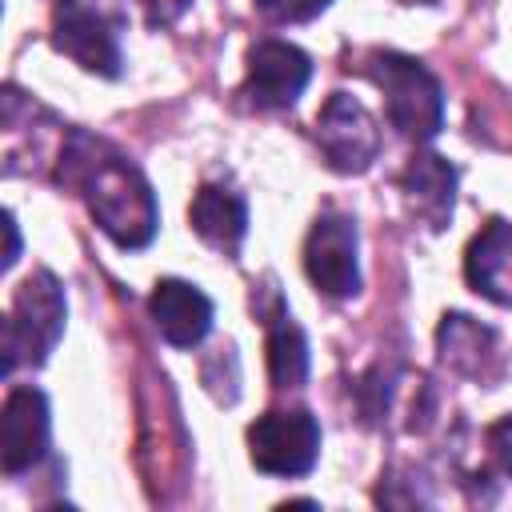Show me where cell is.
<instances>
[{"label": "cell", "mask_w": 512, "mask_h": 512, "mask_svg": "<svg viewBox=\"0 0 512 512\" xmlns=\"http://www.w3.org/2000/svg\"><path fill=\"white\" fill-rule=\"evenodd\" d=\"M56 180L84 196L92 220L116 248L152 244L160 208H156L152 184L128 156H120L116 148H108L104 140L80 128H68L56 156Z\"/></svg>", "instance_id": "obj_1"}, {"label": "cell", "mask_w": 512, "mask_h": 512, "mask_svg": "<svg viewBox=\"0 0 512 512\" xmlns=\"http://www.w3.org/2000/svg\"><path fill=\"white\" fill-rule=\"evenodd\" d=\"M364 72L380 84L384 92V108L388 120L400 136L424 144L444 128V88L440 80L404 52H368L364 56Z\"/></svg>", "instance_id": "obj_2"}, {"label": "cell", "mask_w": 512, "mask_h": 512, "mask_svg": "<svg viewBox=\"0 0 512 512\" xmlns=\"http://www.w3.org/2000/svg\"><path fill=\"white\" fill-rule=\"evenodd\" d=\"M64 316H68V300H64L60 280L48 268L32 272L16 288L8 320H4V364H0V372L12 376L20 364L40 368L64 336Z\"/></svg>", "instance_id": "obj_3"}, {"label": "cell", "mask_w": 512, "mask_h": 512, "mask_svg": "<svg viewBox=\"0 0 512 512\" xmlns=\"http://www.w3.org/2000/svg\"><path fill=\"white\" fill-rule=\"evenodd\" d=\"M248 456L268 476H308L320 460V424L308 408H272L248 424Z\"/></svg>", "instance_id": "obj_4"}, {"label": "cell", "mask_w": 512, "mask_h": 512, "mask_svg": "<svg viewBox=\"0 0 512 512\" xmlns=\"http://www.w3.org/2000/svg\"><path fill=\"white\" fill-rule=\"evenodd\" d=\"M316 144L332 172L356 176L380 156V128L356 96L332 92L316 116Z\"/></svg>", "instance_id": "obj_5"}, {"label": "cell", "mask_w": 512, "mask_h": 512, "mask_svg": "<svg viewBox=\"0 0 512 512\" xmlns=\"http://www.w3.org/2000/svg\"><path fill=\"white\" fill-rule=\"evenodd\" d=\"M360 236L356 220L344 212H320L304 240V272L324 296H356L360 292Z\"/></svg>", "instance_id": "obj_6"}, {"label": "cell", "mask_w": 512, "mask_h": 512, "mask_svg": "<svg viewBox=\"0 0 512 512\" xmlns=\"http://www.w3.org/2000/svg\"><path fill=\"white\" fill-rule=\"evenodd\" d=\"M52 48L64 52L68 60H76L84 72H96L108 80H116L120 64H124L112 20L100 8H92L88 0H56L52 4Z\"/></svg>", "instance_id": "obj_7"}, {"label": "cell", "mask_w": 512, "mask_h": 512, "mask_svg": "<svg viewBox=\"0 0 512 512\" xmlns=\"http://www.w3.org/2000/svg\"><path fill=\"white\" fill-rule=\"evenodd\" d=\"M308 80H312V60L304 48L288 40H256L248 48V76L240 96L260 112H276V108H292L304 96Z\"/></svg>", "instance_id": "obj_8"}, {"label": "cell", "mask_w": 512, "mask_h": 512, "mask_svg": "<svg viewBox=\"0 0 512 512\" xmlns=\"http://www.w3.org/2000/svg\"><path fill=\"white\" fill-rule=\"evenodd\" d=\"M48 436H52V412H48V396L32 384H20L8 392L4 412H0V464L4 476H20L28 468H36L48 452Z\"/></svg>", "instance_id": "obj_9"}, {"label": "cell", "mask_w": 512, "mask_h": 512, "mask_svg": "<svg viewBox=\"0 0 512 512\" xmlns=\"http://www.w3.org/2000/svg\"><path fill=\"white\" fill-rule=\"evenodd\" d=\"M148 312L172 348H196L212 332V300L196 284L176 280V276L156 280L148 296Z\"/></svg>", "instance_id": "obj_10"}, {"label": "cell", "mask_w": 512, "mask_h": 512, "mask_svg": "<svg viewBox=\"0 0 512 512\" xmlns=\"http://www.w3.org/2000/svg\"><path fill=\"white\" fill-rule=\"evenodd\" d=\"M400 192H404V204L408 212L428 224L432 232H440L448 220H452V208H456V168L436 156V152H420L404 164V172L396 176Z\"/></svg>", "instance_id": "obj_11"}, {"label": "cell", "mask_w": 512, "mask_h": 512, "mask_svg": "<svg viewBox=\"0 0 512 512\" xmlns=\"http://www.w3.org/2000/svg\"><path fill=\"white\" fill-rule=\"evenodd\" d=\"M464 280L484 300L512 308V224L508 220L496 216L472 236L464 252Z\"/></svg>", "instance_id": "obj_12"}, {"label": "cell", "mask_w": 512, "mask_h": 512, "mask_svg": "<svg viewBox=\"0 0 512 512\" xmlns=\"http://www.w3.org/2000/svg\"><path fill=\"white\" fill-rule=\"evenodd\" d=\"M188 224L208 248L236 256L248 236V204L240 192H232L224 184H200L188 204Z\"/></svg>", "instance_id": "obj_13"}, {"label": "cell", "mask_w": 512, "mask_h": 512, "mask_svg": "<svg viewBox=\"0 0 512 512\" xmlns=\"http://www.w3.org/2000/svg\"><path fill=\"white\" fill-rule=\"evenodd\" d=\"M256 312L264 316L268 328V376L272 388H300L308 380V340L304 328L292 320V312L284 308L280 292L268 284V304H256Z\"/></svg>", "instance_id": "obj_14"}, {"label": "cell", "mask_w": 512, "mask_h": 512, "mask_svg": "<svg viewBox=\"0 0 512 512\" xmlns=\"http://www.w3.org/2000/svg\"><path fill=\"white\" fill-rule=\"evenodd\" d=\"M440 360L460 376H488L496 364V332L464 312H448L436 328Z\"/></svg>", "instance_id": "obj_15"}, {"label": "cell", "mask_w": 512, "mask_h": 512, "mask_svg": "<svg viewBox=\"0 0 512 512\" xmlns=\"http://www.w3.org/2000/svg\"><path fill=\"white\" fill-rule=\"evenodd\" d=\"M260 16H268L272 24H308L316 20L332 0H252Z\"/></svg>", "instance_id": "obj_16"}, {"label": "cell", "mask_w": 512, "mask_h": 512, "mask_svg": "<svg viewBox=\"0 0 512 512\" xmlns=\"http://www.w3.org/2000/svg\"><path fill=\"white\" fill-rule=\"evenodd\" d=\"M488 448H492V460L500 464V472L512 476V416H504L488 428Z\"/></svg>", "instance_id": "obj_17"}, {"label": "cell", "mask_w": 512, "mask_h": 512, "mask_svg": "<svg viewBox=\"0 0 512 512\" xmlns=\"http://www.w3.org/2000/svg\"><path fill=\"white\" fill-rule=\"evenodd\" d=\"M140 12H144V20L152 24V28H164V24H172L192 0H132Z\"/></svg>", "instance_id": "obj_18"}, {"label": "cell", "mask_w": 512, "mask_h": 512, "mask_svg": "<svg viewBox=\"0 0 512 512\" xmlns=\"http://www.w3.org/2000/svg\"><path fill=\"white\" fill-rule=\"evenodd\" d=\"M4 232H8V252H4V268H12L20 260V232H16V216H4Z\"/></svg>", "instance_id": "obj_19"}, {"label": "cell", "mask_w": 512, "mask_h": 512, "mask_svg": "<svg viewBox=\"0 0 512 512\" xmlns=\"http://www.w3.org/2000/svg\"><path fill=\"white\" fill-rule=\"evenodd\" d=\"M400 4H436V0H400Z\"/></svg>", "instance_id": "obj_20"}]
</instances>
